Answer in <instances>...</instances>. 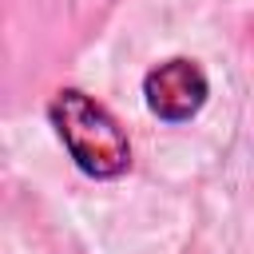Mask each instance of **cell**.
Listing matches in <instances>:
<instances>
[{
	"mask_svg": "<svg viewBox=\"0 0 254 254\" xmlns=\"http://www.w3.org/2000/svg\"><path fill=\"white\" fill-rule=\"evenodd\" d=\"M48 119H52L64 151L71 155V163L87 179H119V175H127L131 139L119 127V119L103 103H95L87 91H79V87L56 91V99L48 103Z\"/></svg>",
	"mask_w": 254,
	"mask_h": 254,
	"instance_id": "cell-1",
	"label": "cell"
},
{
	"mask_svg": "<svg viewBox=\"0 0 254 254\" xmlns=\"http://www.w3.org/2000/svg\"><path fill=\"white\" fill-rule=\"evenodd\" d=\"M210 95V83H206V71L187 60V56H175V60H163L155 64L147 75H143V99L151 107V115H159L163 123H187L202 111Z\"/></svg>",
	"mask_w": 254,
	"mask_h": 254,
	"instance_id": "cell-2",
	"label": "cell"
}]
</instances>
